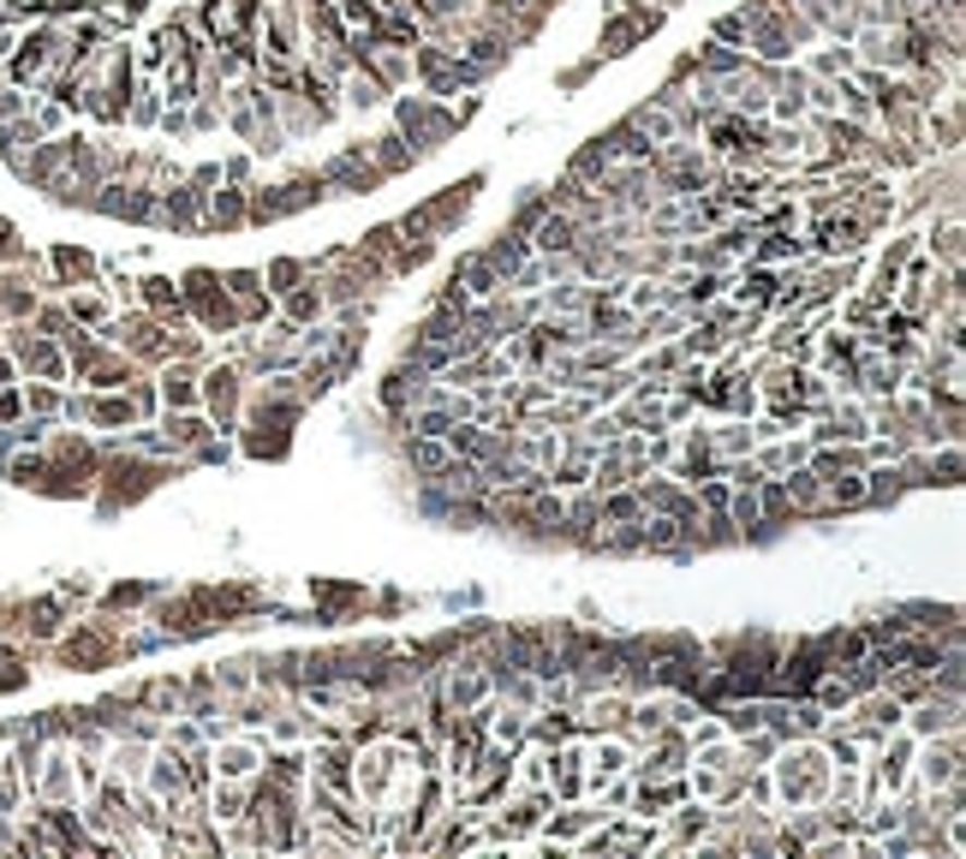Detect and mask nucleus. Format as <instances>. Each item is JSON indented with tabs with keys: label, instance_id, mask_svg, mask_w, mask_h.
<instances>
[{
	"label": "nucleus",
	"instance_id": "f257e3e1",
	"mask_svg": "<svg viewBox=\"0 0 966 859\" xmlns=\"http://www.w3.org/2000/svg\"><path fill=\"white\" fill-rule=\"evenodd\" d=\"M770 770H775V788H782V800L799 806V812H811V806L830 800L835 764H830V752H823L818 740H794L787 752H775Z\"/></svg>",
	"mask_w": 966,
	"mask_h": 859
},
{
	"label": "nucleus",
	"instance_id": "f03ea898",
	"mask_svg": "<svg viewBox=\"0 0 966 859\" xmlns=\"http://www.w3.org/2000/svg\"><path fill=\"white\" fill-rule=\"evenodd\" d=\"M460 108H448L442 96H400L394 102V132L412 144V161H430L448 149V137L460 132Z\"/></svg>",
	"mask_w": 966,
	"mask_h": 859
},
{
	"label": "nucleus",
	"instance_id": "7ed1b4c3",
	"mask_svg": "<svg viewBox=\"0 0 966 859\" xmlns=\"http://www.w3.org/2000/svg\"><path fill=\"white\" fill-rule=\"evenodd\" d=\"M483 180H490V173H466V180L442 185L436 197H424L418 209H406V215H400V233H418V239H448L454 227H460L466 215H472L478 192H483Z\"/></svg>",
	"mask_w": 966,
	"mask_h": 859
},
{
	"label": "nucleus",
	"instance_id": "20e7f679",
	"mask_svg": "<svg viewBox=\"0 0 966 859\" xmlns=\"http://www.w3.org/2000/svg\"><path fill=\"white\" fill-rule=\"evenodd\" d=\"M180 299H185V311H197V323L209 328V335L239 328V305H233V293L221 287V275H215V269H185Z\"/></svg>",
	"mask_w": 966,
	"mask_h": 859
},
{
	"label": "nucleus",
	"instance_id": "39448f33",
	"mask_svg": "<svg viewBox=\"0 0 966 859\" xmlns=\"http://www.w3.org/2000/svg\"><path fill=\"white\" fill-rule=\"evenodd\" d=\"M316 173L328 180V192H335V197H371V192H383V185H388L383 168L364 156V144H347L340 156H328Z\"/></svg>",
	"mask_w": 966,
	"mask_h": 859
},
{
	"label": "nucleus",
	"instance_id": "423d86ee",
	"mask_svg": "<svg viewBox=\"0 0 966 859\" xmlns=\"http://www.w3.org/2000/svg\"><path fill=\"white\" fill-rule=\"evenodd\" d=\"M257 48L269 60H304V24H299V7H292V0L263 7V43Z\"/></svg>",
	"mask_w": 966,
	"mask_h": 859
},
{
	"label": "nucleus",
	"instance_id": "0eeeda50",
	"mask_svg": "<svg viewBox=\"0 0 966 859\" xmlns=\"http://www.w3.org/2000/svg\"><path fill=\"white\" fill-rule=\"evenodd\" d=\"M913 758H919V782H925V794H931V788H949V782L961 776V728H955V735L913 740Z\"/></svg>",
	"mask_w": 966,
	"mask_h": 859
},
{
	"label": "nucleus",
	"instance_id": "6e6552de",
	"mask_svg": "<svg viewBox=\"0 0 966 859\" xmlns=\"http://www.w3.org/2000/svg\"><path fill=\"white\" fill-rule=\"evenodd\" d=\"M173 477V465H144V460H125L108 472V508H120V501H137L149 496V489H161Z\"/></svg>",
	"mask_w": 966,
	"mask_h": 859
},
{
	"label": "nucleus",
	"instance_id": "1a4fd4ad",
	"mask_svg": "<svg viewBox=\"0 0 966 859\" xmlns=\"http://www.w3.org/2000/svg\"><path fill=\"white\" fill-rule=\"evenodd\" d=\"M579 233H584V227L573 221V215L550 209V215H543L538 227H531V251H538V257H573Z\"/></svg>",
	"mask_w": 966,
	"mask_h": 859
},
{
	"label": "nucleus",
	"instance_id": "9d476101",
	"mask_svg": "<svg viewBox=\"0 0 966 859\" xmlns=\"http://www.w3.org/2000/svg\"><path fill=\"white\" fill-rule=\"evenodd\" d=\"M203 407H209V419H221V424L239 419V371L233 364H221V371L203 376Z\"/></svg>",
	"mask_w": 966,
	"mask_h": 859
},
{
	"label": "nucleus",
	"instance_id": "9b49d317",
	"mask_svg": "<svg viewBox=\"0 0 966 859\" xmlns=\"http://www.w3.org/2000/svg\"><path fill=\"white\" fill-rule=\"evenodd\" d=\"M364 156L383 168V180H400V173H412L418 161H412V144H406L400 132H376V137H364Z\"/></svg>",
	"mask_w": 966,
	"mask_h": 859
},
{
	"label": "nucleus",
	"instance_id": "f8f14e48",
	"mask_svg": "<svg viewBox=\"0 0 966 859\" xmlns=\"http://www.w3.org/2000/svg\"><path fill=\"white\" fill-rule=\"evenodd\" d=\"M203 227L239 233V227H245V185H221V192L203 197Z\"/></svg>",
	"mask_w": 966,
	"mask_h": 859
},
{
	"label": "nucleus",
	"instance_id": "ddd939ff",
	"mask_svg": "<svg viewBox=\"0 0 966 859\" xmlns=\"http://www.w3.org/2000/svg\"><path fill=\"white\" fill-rule=\"evenodd\" d=\"M596 144L608 149V161H644V156L656 149V144H651V137H644L632 120H615L608 132H596Z\"/></svg>",
	"mask_w": 966,
	"mask_h": 859
},
{
	"label": "nucleus",
	"instance_id": "4468645a",
	"mask_svg": "<svg viewBox=\"0 0 966 859\" xmlns=\"http://www.w3.org/2000/svg\"><path fill=\"white\" fill-rule=\"evenodd\" d=\"M340 96H347V108H359V113H371V108H383V102H388V96H394V90H388V84H383V78H376V72H371V66H352V72H347V78H340Z\"/></svg>",
	"mask_w": 966,
	"mask_h": 859
},
{
	"label": "nucleus",
	"instance_id": "2eb2a0df",
	"mask_svg": "<svg viewBox=\"0 0 966 859\" xmlns=\"http://www.w3.org/2000/svg\"><path fill=\"white\" fill-rule=\"evenodd\" d=\"M806 72L811 78H847V72H859V60H854V43H811V60H806Z\"/></svg>",
	"mask_w": 966,
	"mask_h": 859
},
{
	"label": "nucleus",
	"instance_id": "dca6fc26",
	"mask_svg": "<svg viewBox=\"0 0 966 859\" xmlns=\"http://www.w3.org/2000/svg\"><path fill=\"white\" fill-rule=\"evenodd\" d=\"M692 66L704 72V78H734V72L746 66V48H728V43H716V36H710V43L692 48Z\"/></svg>",
	"mask_w": 966,
	"mask_h": 859
},
{
	"label": "nucleus",
	"instance_id": "f3484780",
	"mask_svg": "<svg viewBox=\"0 0 966 859\" xmlns=\"http://www.w3.org/2000/svg\"><path fill=\"white\" fill-rule=\"evenodd\" d=\"M644 36H639V24L632 19H620V12H608L603 19V31H596V60H620V55H632Z\"/></svg>",
	"mask_w": 966,
	"mask_h": 859
},
{
	"label": "nucleus",
	"instance_id": "a211bd4d",
	"mask_svg": "<svg viewBox=\"0 0 966 859\" xmlns=\"http://www.w3.org/2000/svg\"><path fill=\"white\" fill-rule=\"evenodd\" d=\"M316 782L323 788H335V794H359V776H352V752L347 747H328V752H316Z\"/></svg>",
	"mask_w": 966,
	"mask_h": 859
},
{
	"label": "nucleus",
	"instance_id": "6ab92c4d",
	"mask_svg": "<svg viewBox=\"0 0 966 859\" xmlns=\"http://www.w3.org/2000/svg\"><path fill=\"white\" fill-rule=\"evenodd\" d=\"M257 764H263V752L251 747V740H227V747L215 752V770H221L227 782H251V776H257Z\"/></svg>",
	"mask_w": 966,
	"mask_h": 859
},
{
	"label": "nucleus",
	"instance_id": "aec40b11",
	"mask_svg": "<svg viewBox=\"0 0 966 859\" xmlns=\"http://www.w3.org/2000/svg\"><path fill=\"white\" fill-rule=\"evenodd\" d=\"M281 299H287V323H292V328H304V323H316V317H323V311H328V299H323V287H316V281H311V275H304V281H299V287H292V293H281Z\"/></svg>",
	"mask_w": 966,
	"mask_h": 859
},
{
	"label": "nucleus",
	"instance_id": "412c9836",
	"mask_svg": "<svg viewBox=\"0 0 966 859\" xmlns=\"http://www.w3.org/2000/svg\"><path fill=\"white\" fill-rule=\"evenodd\" d=\"M144 305L156 311L161 323H173V317H185V299H180V287L168 281V275H149L144 281Z\"/></svg>",
	"mask_w": 966,
	"mask_h": 859
},
{
	"label": "nucleus",
	"instance_id": "4be33fe9",
	"mask_svg": "<svg viewBox=\"0 0 966 859\" xmlns=\"http://www.w3.org/2000/svg\"><path fill=\"white\" fill-rule=\"evenodd\" d=\"M627 120H632V125H639V132H644V137H651V144H668V137H680V125H675V113H668V108H656V102H639V108H632V113H627Z\"/></svg>",
	"mask_w": 966,
	"mask_h": 859
},
{
	"label": "nucleus",
	"instance_id": "5701e85b",
	"mask_svg": "<svg viewBox=\"0 0 966 859\" xmlns=\"http://www.w3.org/2000/svg\"><path fill=\"white\" fill-rule=\"evenodd\" d=\"M203 441H209V419H197L192 407L168 412V448H203Z\"/></svg>",
	"mask_w": 966,
	"mask_h": 859
},
{
	"label": "nucleus",
	"instance_id": "b1692460",
	"mask_svg": "<svg viewBox=\"0 0 966 859\" xmlns=\"http://www.w3.org/2000/svg\"><path fill=\"white\" fill-rule=\"evenodd\" d=\"M406 460H412L418 472H430V477H436L442 465L454 460V448H442V436H412V441H406Z\"/></svg>",
	"mask_w": 966,
	"mask_h": 859
},
{
	"label": "nucleus",
	"instance_id": "393cba45",
	"mask_svg": "<svg viewBox=\"0 0 966 859\" xmlns=\"http://www.w3.org/2000/svg\"><path fill=\"white\" fill-rule=\"evenodd\" d=\"M543 215H550V192H543V185H531V192H526V197H519V204H514V215H507V227L531 239V227H538Z\"/></svg>",
	"mask_w": 966,
	"mask_h": 859
},
{
	"label": "nucleus",
	"instance_id": "a878e982",
	"mask_svg": "<svg viewBox=\"0 0 966 859\" xmlns=\"http://www.w3.org/2000/svg\"><path fill=\"white\" fill-rule=\"evenodd\" d=\"M304 275H311V263H304V257H275L269 269H263V287H269V293H292Z\"/></svg>",
	"mask_w": 966,
	"mask_h": 859
},
{
	"label": "nucleus",
	"instance_id": "bb28decb",
	"mask_svg": "<svg viewBox=\"0 0 966 859\" xmlns=\"http://www.w3.org/2000/svg\"><path fill=\"white\" fill-rule=\"evenodd\" d=\"M627 520H644L639 489H608V501H603V525H627Z\"/></svg>",
	"mask_w": 966,
	"mask_h": 859
},
{
	"label": "nucleus",
	"instance_id": "cd10ccee",
	"mask_svg": "<svg viewBox=\"0 0 966 859\" xmlns=\"http://www.w3.org/2000/svg\"><path fill=\"white\" fill-rule=\"evenodd\" d=\"M55 269L67 275V281H96V257H90V251H79V245H60L55 251Z\"/></svg>",
	"mask_w": 966,
	"mask_h": 859
},
{
	"label": "nucleus",
	"instance_id": "c85d7f7f",
	"mask_svg": "<svg viewBox=\"0 0 966 859\" xmlns=\"http://www.w3.org/2000/svg\"><path fill=\"white\" fill-rule=\"evenodd\" d=\"M245 800H251V794L239 788V782H227V776H221V788H215V812H209V818H221V824H239Z\"/></svg>",
	"mask_w": 966,
	"mask_h": 859
},
{
	"label": "nucleus",
	"instance_id": "c756f323",
	"mask_svg": "<svg viewBox=\"0 0 966 859\" xmlns=\"http://www.w3.org/2000/svg\"><path fill=\"white\" fill-rule=\"evenodd\" d=\"M913 251H919V233L889 239V245H883V257H877V269H883V275H901V269H907V257H913Z\"/></svg>",
	"mask_w": 966,
	"mask_h": 859
},
{
	"label": "nucleus",
	"instance_id": "7c9ffc66",
	"mask_svg": "<svg viewBox=\"0 0 966 859\" xmlns=\"http://www.w3.org/2000/svg\"><path fill=\"white\" fill-rule=\"evenodd\" d=\"M161 388H168V407H197V383H192V371H168L161 376Z\"/></svg>",
	"mask_w": 966,
	"mask_h": 859
},
{
	"label": "nucleus",
	"instance_id": "2f4dec72",
	"mask_svg": "<svg viewBox=\"0 0 966 859\" xmlns=\"http://www.w3.org/2000/svg\"><path fill=\"white\" fill-rule=\"evenodd\" d=\"M335 376H340V364H335V359H323V364H304V400L328 395V388H335Z\"/></svg>",
	"mask_w": 966,
	"mask_h": 859
},
{
	"label": "nucleus",
	"instance_id": "473e14b6",
	"mask_svg": "<svg viewBox=\"0 0 966 859\" xmlns=\"http://www.w3.org/2000/svg\"><path fill=\"white\" fill-rule=\"evenodd\" d=\"M710 36L728 43V48H746V12H722V19L710 24Z\"/></svg>",
	"mask_w": 966,
	"mask_h": 859
},
{
	"label": "nucleus",
	"instance_id": "72a5a7b5",
	"mask_svg": "<svg viewBox=\"0 0 966 859\" xmlns=\"http://www.w3.org/2000/svg\"><path fill=\"white\" fill-rule=\"evenodd\" d=\"M84 412H90L96 424H132V400H90Z\"/></svg>",
	"mask_w": 966,
	"mask_h": 859
},
{
	"label": "nucleus",
	"instance_id": "f704fd0d",
	"mask_svg": "<svg viewBox=\"0 0 966 859\" xmlns=\"http://www.w3.org/2000/svg\"><path fill=\"white\" fill-rule=\"evenodd\" d=\"M192 132H221V102H185Z\"/></svg>",
	"mask_w": 966,
	"mask_h": 859
},
{
	"label": "nucleus",
	"instance_id": "c9c22d12",
	"mask_svg": "<svg viewBox=\"0 0 966 859\" xmlns=\"http://www.w3.org/2000/svg\"><path fill=\"white\" fill-rule=\"evenodd\" d=\"M125 113H132L137 125H156L161 120V90H137V102L125 108Z\"/></svg>",
	"mask_w": 966,
	"mask_h": 859
},
{
	"label": "nucleus",
	"instance_id": "e433bc0d",
	"mask_svg": "<svg viewBox=\"0 0 966 859\" xmlns=\"http://www.w3.org/2000/svg\"><path fill=\"white\" fill-rule=\"evenodd\" d=\"M113 770L120 776H144V747H120L113 752Z\"/></svg>",
	"mask_w": 966,
	"mask_h": 859
},
{
	"label": "nucleus",
	"instance_id": "4c0bfd02",
	"mask_svg": "<svg viewBox=\"0 0 966 859\" xmlns=\"http://www.w3.org/2000/svg\"><path fill=\"white\" fill-rule=\"evenodd\" d=\"M596 66H603V60H596V55H591V60H579V66H567V72H562V78H555V84H562V90H579V84H584V78H591V72H596Z\"/></svg>",
	"mask_w": 966,
	"mask_h": 859
},
{
	"label": "nucleus",
	"instance_id": "58836bf2",
	"mask_svg": "<svg viewBox=\"0 0 966 859\" xmlns=\"http://www.w3.org/2000/svg\"><path fill=\"white\" fill-rule=\"evenodd\" d=\"M221 180H227V185H251V156H233V161L221 168Z\"/></svg>",
	"mask_w": 966,
	"mask_h": 859
},
{
	"label": "nucleus",
	"instance_id": "ea45409f",
	"mask_svg": "<svg viewBox=\"0 0 966 859\" xmlns=\"http://www.w3.org/2000/svg\"><path fill=\"white\" fill-rule=\"evenodd\" d=\"M192 185H197L203 197H209V185H221V161H203V168L192 173Z\"/></svg>",
	"mask_w": 966,
	"mask_h": 859
},
{
	"label": "nucleus",
	"instance_id": "a19ab883",
	"mask_svg": "<svg viewBox=\"0 0 966 859\" xmlns=\"http://www.w3.org/2000/svg\"><path fill=\"white\" fill-rule=\"evenodd\" d=\"M19 412V395H0V419H12Z\"/></svg>",
	"mask_w": 966,
	"mask_h": 859
},
{
	"label": "nucleus",
	"instance_id": "79ce46f5",
	"mask_svg": "<svg viewBox=\"0 0 966 859\" xmlns=\"http://www.w3.org/2000/svg\"><path fill=\"white\" fill-rule=\"evenodd\" d=\"M292 7H304V0H292Z\"/></svg>",
	"mask_w": 966,
	"mask_h": 859
},
{
	"label": "nucleus",
	"instance_id": "37998d69",
	"mask_svg": "<svg viewBox=\"0 0 966 859\" xmlns=\"http://www.w3.org/2000/svg\"><path fill=\"white\" fill-rule=\"evenodd\" d=\"M663 7H675V0H663Z\"/></svg>",
	"mask_w": 966,
	"mask_h": 859
}]
</instances>
